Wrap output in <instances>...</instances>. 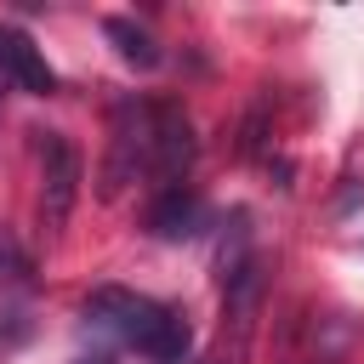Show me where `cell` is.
I'll list each match as a JSON object with an SVG mask.
<instances>
[{
	"label": "cell",
	"mask_w": 364,
	"mask_h": 364,
	"mask_svg": "<svg viewBox=\"0 0 364 364\" xmlns=\"http://www.w3.org/2000/svg\"><path fill=\"white\" fill-rule=\"evenodd\" d=\"M34 154H40V228L57 239L80 199V148L63 131H34Z\"/></svg>",
	"instance_id": "cell-3"
},
{
	"label": "cell",
	"mask_w": 364,
	"mask_h": 364,
	"mask_svg": "<svg viewBox=\"0 0 364 364\" xmlns=\"http://www.w3.org/2000/svg\"><path fill=\"white\" fill-rule=\"evenodd\" d=\"M102 34L119 46V57L131 63V68H159V46H154V34L142 28V23H131V17H102Z\"/></svg>",
	"instance_id": "cell-7"
},
{
	"label": "cell",
	"mask_w": 364,
	"mask_h": 364,
	"mask_svg": "<svg viewBox=\"0 0 364 364\" xmlns=\"http://www.w3.org/2000/svg\"><path fill=\"white\" fill-rule=\"evenodd\" d=\"M0 80H11V85L28 91V97H51V91H57L51 63H46L40 46H34L23 28H11V23H0Z\"/></svg>",
	"instance_id": "cell-5"
},
{
	"label": "cell",
	"mask_w": 364,
	"mask_h": 364,
	"mask_svg": "<svg viewBox=\"0 0 364 364\" xmlns=\"http://www.w3.org/2000/svg\"><path fill=\"white\" fill-rule=\"evenodd\" d=\"M34 290V256L23 250V239L0 222V296H23Z\"/></svg>",
	"instance_id": "cell-8"
},
{
	"label": "cell",
	"mask_w": 364,
	"mask_h": 364,
	"mask_svg": "<svg viewBox=\"0 0 364 364\" xmlns=\"http://www.w3.org/2000/svg\"><path fill=\"white\" fill-rule=\"evenodd\" d=\"M193 154H199V142H193L188 108L171 102V97H159V102H154V171H148V176L159 182V193H165V188H182Z\"/></svg>",
	"instance_id": "cell-4"
},
{
	"label": "cell",
	"mask_w": 364,
	"mask_h": 364,
	"mask_svg": "<svg viewBox=\"0 0 364 364\" xmlns=\"http://www.w3.org/2000/svg\"><path fill=\"white\" fill-rule=\"evenodd\" d=\"M85 318L97 330H108L114 341L159 358V364H188V347H193V330L176 307L154 301V296H136V290H119V284H102L85 296Z\"/></svg>",
	"instance_id": "cell-1"
},
{
	"label": "cell",
	"mask_w": 364,
	"mask_h": 364,
	"mask_svg": "<svg viewBox=\"0 0 364 364\" xmlns=\"http://www.w3.org/2000/svg\"><path fill=\"white\" fill-rule=\"evenodd\" d=\"M154 171V102H114L108 114V159H102V176H97V193L102 199H119L136 176Z\"/></svg>",
	"instance_id": "cell-2"
},
{
	"label": "cell",
	"mask_w": 364,
	"mask_h": 364,
	"mask_svg": "<svg viewBox=\"0 0 364 364\" xmlns=\"http://www.w3.org/2000/svg\"><path fill=\"white\" fill-rule=\"evenodd\" d=\"M80 364H108V358H80Z\"/></svg>",
	"instance_id": "cell-9"
},
{
	"label": "cell",
	"mask_w": 364,
	"mask_h": 364,
	"mask_svg": "<svg viewBox=\"0 0 364 364\" xmlns=\"http://www.w3.org/2000/svg\"><path fill=\"white\" fill-rule=\"evenodd\" d=\"M199 222H205V205H199L188 188H165V193L148 205V233H159V239H193Z\"/></svg>",
	"instance_id": "cell-6"
}]
</instances>
